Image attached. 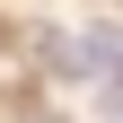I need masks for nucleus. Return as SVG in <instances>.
Returning a JSON list of instances; mask_svg holds the SVG:
<instances>
[{
	"instance_id": "obj_1",
	"label": "nucleus",
	"mask_w": 123,
	"mask_h": 123,
	"mask_svg": "<svg viewBox=\"0 0 123 123\" xmlns=\"http://www.w3.org/2000/svg\"><path fill=\"white\" fill-rule=\"evenodd\" d=\"M0 53H9V26H0Z\"/></svg>"
}]
</instances>
